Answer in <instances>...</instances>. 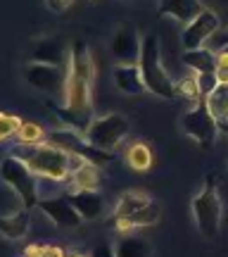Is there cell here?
Returning <instances> with one entry per match:
<instances>
[{
    "instance_id": "1",
    "label": "cell",
    "mask_w": 228,
    "mask_h": 257,
    "mask_svg": "<svg viewBox=\"0 0 228 257\" xmlns=\"http://www.w3.org/2000/svg\"><path fill=\"white\" fill-rule=\"evenodd\" d=\"M95 67H93L91 50L83 41H76L69 55V69H67V88H64V105L74 110H93L91 93Z\"/></svg>"
},
{
    "instance_id": "2",
    "label": "cell",
    "mask_w": 228,
    "mask_h": 257,
    "mask_svg": "<svg viewBox=\"0 0 228 257\" xmlns=\"http://www.w3.org/2000/svg\"><path fill=\"white\" fill-rule=\"evenodd\" d=\"M8 155L27 162L29 169L36 176H50L60 181H72V155L50 143H17L10 148Z\"/></svg>"
},
{
    "instance_id": "3",
    "label": "cell",
    "mask_w": 228,
    "mask_h": 257,
    "mask_svg": "<svg viewBox=\"0 0 228 257\" xmlns=\"http://www.w3.org/2000/svg\"><path fill=\"white\" fill-rule=\"evenodd\" d=\"M138 67L143 72V79H145L147 93H152L157 98H173L176 95V81H173L169 72L162 64V50H159V38L155 34H145L143 36V50H140V60H138Z\"/></svg>"
},
{
    "instance_id": "4",
    "label": "cell",
    "mask_w": 228,
    "mask_h": 257,
    "mask_svg": "<svg viewBox=\"0 0 228 257\" xmlns=\"http://www.w3.org/2000/svg\"><path fill=\"white\" fill-rule=\"evenodd\" d=\"M190 210H192V219H195V226L202 233V238L214 240L219 236L221 229V198L219 191L214 186V179L207 176V184L202 186V191L192 198L190 202Z\"/></svg>"
},
{
    "instance_id": "5",
    "label": "cell",
    "mask_w": 228,
    "mask_h": 257,
    "mask_svg": "<svg viewBox=\"0 0 228 257\" xmlns=\"http://www.w3.org/2000/svg\"><path fill=\"white\" fill-rule=\"evenodd\" d=\"M0 176H3V184L12 186L22 195V200L29 210L38 207V176L29 169L27 162H22L12 155H5L0 162Z\"/></svg>"
},
{
    "instance_id": "6",
    "label": "cell",
    "mask_w": 228,
    "mask_h": 257,
    "mask_svg": "<svg viewBox=\"0 0 228 257\" xmlns=\"http://www.w3.org/2000/svg\"><path fill=\"white\" fill-rule=\"evenodd\" d=\"M181 128L185 136L192 138V141L200 148H204V150H211V148H214L216 136H219V131H221L219 121L214 119V114L209 112V107H207L204 100L197 102L195 107H190V110L183 114Z\"/></svg>"
},
{
    "instance_id": "7",
    "label": "cell",
    "mask_w": 228,
    "mask_h": 257,
    "mask_svg": "<svg viewBox=\"0 0 228 257\" xmlns=\"http://www.w3.org/2000/svg\"><path fill=\"white\" fill-rule=\"evenodd\" d=\"M128 119L124 114H117V112H110V114H102V117H95V121L88 128V143L98 150H105V153H112L114 148L121 146V141L128 136Z\"/></svg>"
},
{
    "instance_id": "8",
    "label": "cell",
    "mask_w": 228,
    "mask_h": 257,
    "mask_svg": "<svg viewBox=\"0 0 228 257\" xmlns=\"http://www.w3.org/2000/svg\"><path fill=\"white\" fill-rule=\"evenodd\" d=\"M67 69L69 67H53V64H38L29 62L24 69V79L27 83L38 93L46 95H62L67 88Z\"/></svg>"
},
{
    "instance_id": "9",
    "label": "cell",
    "mask_w": 228,
    "mask_h": 257,
    "mask_svg": "<svg viewBox=\"0 0 228 257\" xmlns=\"http://www.w3.org/2000/svg\"><path fill=\"white\" fill-rule=\"evenodd\" d=\"M223 27V22L216 12L211 10H204L197 19H192L188 27H183L181 34V43L185 50H200V48H207L209 38Z\"/></svg>"
},
{
    "instance_id": "10",
    "label": "cell",
    "mask_w": 228,
    "mask_h": 257,
    "mask_svg": "<svg viewBox=\"0 0 228 257\" xmlns=\"http://www.w3.org/2000/svg\"><path fill=\"white\" fill-rule=\"evenodd\" d=\"M143 50V38L138 36L136 29L117 27L110 38V53L119 64H138Z\"/></svg>"
},
{
    "instance_id": "11",
    "label": "cell",
    "mask_w": 228,
    "mask_h": 257,
    "mask_svg": "<svg viewBox=\"0 0 228 257\" xmlns=\"http://www.w3.org/2000/svg\"><path fill=\"white\" fill-rule=\"evenodd\" d=\"M38 210L46 214L48 219L62 226V229H74L83 221V217L74 210V205L69 202L67 195H60V198H50V200H41L38 202Z\"/></svg>"
},
{
    "instance_id": "12",
    "label": "cell",
    "mask_w": 228,
    "mask_h": 257,
    "mask_svg": "<svg viewBox=\"0 0 228 257\" xmlns=\"http://www.w3.org/2000/svg\"><path fill=\"white\" fill-rule=\"evenodd\" d=\"M72 48H64L60 38H41L31 48V62L38 64H53V67H69Z\"/></svg>"
},
{
    "instance_id": "13",
    "label": "cell",
    "mask_w": 228,
    "mask_h": 257,
    "mask_svg": "<svg viewBox=\"0 0 228 257\" xmlns=\"http://www.w3.org/2000/svg\"><path fill=\"white\" fill-rule=\"evenodd\" d=\"M112 81L117 86V91L126 93V95H140L147 91L143 72L138 64H117L112 72Z\"/></svg>"
},
{
    "instance_id": "14",
    "label": "cell",
    "mask_w": 228,
    "mask_h": 257,
    "mask_svg": "<svg viewBox=\"0 0 228 257\" xmlns=\"http://www.w3.org/2000/svg\"><path fill=\"white\" fill-rule=\"evenodd\" d=\"M48 110L55 114L60 119V126H67V128H74L79 134H88L91 124L95 121L93 117V110H74V107H67V105H55V102H48Z\"/></svg>"
},
{
    "instance_id": "15",
    "label": "cell",
    "mask_w": 228,
    "mask_h": 257,
    "mask_svg": "<svg viewBox=\"0 0 228 257\" xmlns=\"http://www.w3.org/2000/svg\"><path fill=\"white\" fill-rule=\"evenodd\" d=\"M204 5L200 0H159V12L164 17H173L181 22L183 27H188L192 19H197L204 12Z\"/></svg>"
},
{
    "instance_id": "16",
    "label": "cell",
    "mask_w": 228,
    "mask_h": 257,
    "mask_svg": "<svg viewBox=\"0 0 228 257\" xmlns=\"http://www.w3.org/2000/svg\"><path fill=\"white\" fill-rule=\"evenodd\" d=\"M67 198L83 219H98L105 212V198L98 191H72L67 193Z\"/></svg>"
},
{
    "instance_id": "17",
    "label": "cell",
    "mask_w": 228,
    "mask_h": 257,
    "mask_svg": "<svg viewBox=\"0 0 228 257\" xmlns=\"http://www.w3.org/2000/svg\"><path fill=\"white\" fill-rule=\"evenodd\" d=\"M159 219H162V205L152 200V202H147L143 210L133 212L131 217L117 219V229L121 233H126V231H136V229H143V226H152Z\"/></svg>"
},
{
    "instance_id": "18",
    "label": "cell",
    "mask_w": 228,
    "mask_h": 257,
    "mask_svg": "<svg viewBox=\"0 0 228 257\" xmlns=\"http://www.w3.org/2000/svg\"><path fill=\"white\" fill-rule=\"evenodd\" d=\"M183 64L190 69L192 74H216V53L209 48H200V50H185Z\"/></svg>"
},
{
    "instance_id": "19",
    "label": "cell",
    "mask_w": 228,
    "mask_h": 257,
    "mask_svg": "<svg viewBox=\"0 0 228 257\" xmlns=\"http://www.w3.org/2000/svg\"><path fill=\"white\" fill-rule=\"evenodd\" d=\"M29 226H31V214H29V210H22V212H17V214H12V217H3V219H0V233L8 240L24 238Z\"/></svg>"
},
{
    "instance_id": "20",
    "label": "cell",
    "mask_w": 228,
    "mask_h": 257,
    "mask_svg": "<svg viewBox=\"0 0 228 257\" xmlns=\"http://www.w3.org/2000/svg\"><path fill=\"white\" fill-rule=\"evenodd\" d=\"M147 202H152V198L147 195L145 191H126L117 202V210H114V217L117 219H124V217H131L133 212L143 210Z\"/></svg>"
},
{
    "instance_id": "21",
    "label": "cell",
    "mask_w": 228,
    "mask_h": 257,
    "mask_svg": "<svg viewBox=\"0 0 228 257\" xmlns=\"http://www.w3.org/2000/svg\"><path fill=\"white\" fill-rule=\"evenodd\" d=\"M209 112L214 114V119L219 121V126L223 121H228V81H221L214 91L204 98Z\"/></svg>"
},
{
    "instance_id": "22",
    "label": "cell",
    "mask_w": 228,
    "mask_h": 257,
    "mask_svg": "<svg viewBox=\"0 0 228 257\" xmlns=\"http://www.w3.org/2000/svg\"><path fill=\"white\" fill-rule=\"evenodd\" d=\"M117 257H155V250L140 236H124L117 245Z\"/></svg>"
},
{
    "instance_id": "23",
    "label": "cell",
    "mask_w": 228,
    "mask_h": 257,
    "mask_svg": "<svg viewBox=\"0 0 228 257\" xmlns=\"http://www.w3.org/2000/svg\"><path fill=\"white\" fill-rule=\"evenodd\" d=\"M126 165L133 172H147L152 167V150L145 141H136L126 148Z\"/></svg>"
},
{
    "instance_id": "24",
    "label": "cell",
    "mask_w": 228,
    "mask_h": 257,
    "mask_svg": "<svg viewBox=\"0 0 228 257\" xmlns=\"http://www.w3.org/2000/svg\"><path fill=\"white\" fill-rule=\"evenodd\" d=\"M98 186H100V172L93 162H86L72 174V191H98Z\"/></svg>"
},
{
    "instance_id": "25",
    "label": "cell",
    "mask_w": 228,
    "mask_h": 257,
    "mask_svg": "<svg viewBox=\"0 0 228 257\" xmlns=\"http://www.w3.org/2000/svg\"><path fill=\"white\" fill-rule=\"evenodd\" d=\"M0 198H3L0 200V219L3 217H12V214H17L22 210H29L24 200H22V195L8 184H0Z\"/></svg>"
},
{
    "instance_id": "26",
    "label": "cell",
    "mask_w": 228,
    "mask_h": 257,
    "mask_svg": "<svg viewBox=\"0 0 228 257\" xmlns=\"http://www.w3.org/2000/svg\"><path fill=\"white\" fill-rule=\"evenodd\" d=\"M176 93L178 95H183L185 100H190V102H202L204 100V93H202L200 88V81H197V74H185L181 81H176Z\"/></svg>"
},
{
    "instance_id": "27",
    "label": "cell",
    "mask_w": 228,
    "mask_h": 257,
    "mask_svg": "<svg viewBox=\"0 0 228 257\" xmlns=\"http://www.w3.org/2000/svg\"><path fill=\"white\" fill-rule=\"evenodd\" d=\"M46 141H48V134L36 121H24L17 134V143H31V146H36V143H46Z\"/></svg>"
},
{
    "instance_id": "28",
    "label": "cell",
    "mask_w": 228,
    "mask_h": 257,
    "mask_svg": "<svg viewBox=\"0 0 228 257\" xmlns=\"http://www.w3.org/2000/svg\"><path fill=\"white\" fill-rule=\"evenodd\" d=\"M22 124H24V121L19 119V117L10 114V112H3V114H0V138H3V141H10L12 136H17Z\"/></svg>"
},
{
    "instance_id": "29",
    "label": "cell",
    "mask_w": 228,
    "mask_h": 257,
    "mask_svg": "<svg viewBox=\"0 0 228 257\" xmlns=\"http://www.w3.org/2000/svg\"><path fill=\"white\" fill-rule=\"evenodd\" d=\"M22 257H67V252L57 245H29Z\"/></svg>"
},
{
    "instance_id": "30",
    "label": "cell",
    "mask_w": 228,
    "mask_h": 257,
    "mask_svg": "<svg viewBox=\"0 0 228 257\" xmlns=\"http://www.w3.org/2000/svg\"><path fill=\"white\" fill-rule=\"evenodd\" d=\"M207 48H209V50H214V53H219V50H226V48H228V27H221L219 31H216V34L209 38Z\"/></svg>"
},
{
    "instance_id": "31",
    "label": "cell",
    "mask_w": 228,
    "mask_h": 257,
    "mask_svg": "<svg viewBox=\"0 0 228 257\" xmlns=\"http://www.w3.org/2000/svg\"><path fill=\"white\" fill-rule=\"evenodd\" d=\"M202 5L211 12H216L221 17V22H228V0H200ZM228 27V24H226Z\"/></svg>"
},
{
    "instance_id": "32",
    "label": "cell",
    "mask_w": 228,
    "mask_h": 257,
    "mask_svg": "<svg viewBox=\"0 0 228 257\" xmlns=\"http://www.w3.org/2000/svg\"><path fill=\"white\" fill-rule=\"evenodd\" d=\"M197 81H200V88H202V93H204V98L221 83L216 74H202V76H197Z\"/></svg>"
},
{
    "instance_id": "33",
    "label": "cell",
    "mask_w": 228,
    "mask_h": 257,
    "mask_svg": "<svg viewBox=\"0 0 228 257\" xmlns=\"http://www.w3.org/2000/svg\"><path fill=\"white\" fill-rule=\"evenodd\" d=\"M88 257H117V248H114L112 243H100V245H95V248L91 250Z\"/></svg>"
},
{
    "instance_id": "34",
    "label": "cell",
    "mask_w": 228,
    "mask_h": 257,
    "mask_svg": "<svg viewBox=\"0 0 228 257\" xmlns=\"http://www.w3.org/2000/svg\"><path fill=\"white\" fill-rule=\"evenodd\" d=\"M46 3H48V8L53 10V12H64L74 0H46Z\"/></svg>"
},
{
    "instance_id": "35",
    "label": "cell",
    "mask_w": 228,
    "mask_h": 257,
    "mask_svg": "<svg viewBox=\"0 0 228 257\" xmlns=\"http://www.w3.org/2000/svg\"><path fill=\"white\" fill-rule=\"evenodd\" d=\"M219 128H221V131H226V134H228V121H223V124H221Z\"/></svg>"
},
{
    "instance_id": "36",
    "label": "cell",
    "mask_w": 228,
    "mask_h": 257,
    "mask_svg": "<svg viewBox=\"0 0 228 257\" xmlns=\"http://www.w3.org/2000/svg\"><path fill=\"white\" fill-rule=\"evenodd\" d=\"M226 50H228V48H226Z\"/></svg>"
}]
</instances>
